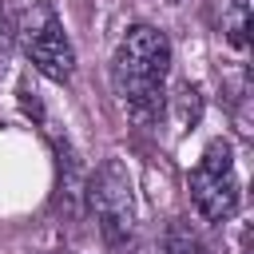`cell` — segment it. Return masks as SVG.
Returning <instances> with one entry per match:
<instances>
[{"label": "cell", "instance_id": "obj_2", "mask_svg": "<svg viewBox=\"0 0 254 254\" xmlns=\"http://www.w3.org/2000/svg\"><path fill=\"white\" fill-rule=\"evenodd\" d=\"M87 202H91V214H95V226H99L103 242L115 254H123L131 246V238H135V194H131L127 171L115 159L95 171Z\"/></svg>", "mask_w": 254, "mask_h": 254}, {"label": "cell", "instance_id": "obj_4", "mask_svg": "<svg viewBox=\"0 0 254 254\" xmlns=\"http://www.w3.org/2000/svg\"><path fill=\"white\" fill-rule=\"evenodd\" d=\"M190 202L206 222H226L238 210V175L230 163V143L214 139L198 167L190 171Z\"/></svg>", "mask_w": 254, "mask_h": 254}, {"label": "cell", "instance_id": "obj_3", "mask_svg": "<svg viewBox=\"0 0 254 254\" xmlns=\"http://www.w3.org/2000/svg\"><path fill=\"white\" fill-rule=\"evenodd\" d=\"M20 44L28 52V60L36 64L40 75L56 79V83H67L71 71H75V52H71V40L60 24V16L48 8V4H32L20 20Z\"/></svg>", "mask_w": 254, "mask_h": 254}, {"label": "cell", "instance_id": "obj_1", "mask_svg": "<svg viewBox=\"0 0 254 254\" xmlns=\"http://www.w3.org/2000/svg\"><path fill=\"white\" fill-rule=\"evenodd\" d=\"M171 71V40L167 32L151 28V24H135L127 28V36L115 48L111 60V79L119 99L127 103L131 115L147 119L163 107V83Z\"/></svg>", "mask_w": 254, "mask_h": 254}, {"label": "cell", "instance_id": "obj_5", "mask_svg": "<svg viewBox=\"0 0 254 254\" xmlns=\"http://www.w3.org/2000/svg\"><path fill=\"white\" fill-rule=\"evenodd\" d=\"M163 254H210V246L187 226V222H171L167 238H163Z\"/></svg>", "mask_w": 254, "mask_h": 254}, {"label": "cell", "instance_id": "obj_6", "mask_svg": "<svg viewBox=\"0 0 254 254\" xmlns=\"http://www.w3.org/2000/svg\"><path fill=\"white\" fill-rule=\"evenodd\" d=\"M246 8H250V0H226L222 4V32L234 48L246 44Z\"/></svg>", "mask_w": 254, "mask_h": 254}]
</instances>
